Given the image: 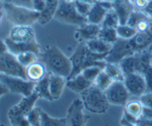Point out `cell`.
<instances>
[{"mask_svg":"<svg viewBox=\"0 0 152 126\" xmlns=\"http://www.w3.org/2000/svg\"><path fill=\"white\" fill-rule=\"evenodd\" d=\"M99 30L100 25L86 22L81 26H78L75 33V38L79 42H87L99 37Z\"/></svg>","mask_w":152,"mask_h":126,"instance_id":"5bb4252c","label":"cell"},{"mask_svg":"<svg viewBox=\"0 0 152 126\" xmlns=\"http://www.w3.org/2000/svg\"><path fill=\"white\" fill-rule=\"evenodd\" d=\"M146 1H147V2H148V3H149V2H150V1H151V0H146Z\"/></svg>","mask_w":152,"mask_h":126,"instance_id":"681fc988","label":"cell"},{"mask_svg":"<svg viewBox=\"0 0 152 126\" xmlns=\"http://www.w3.org/2000/svg\"><path fill=\"white\" fill-rule=\"evenodd\" d=\"M96 1H100V2H116L117 0H96Z\"/></svg>","mask_w":152,"mask_h":126,"instance_id":"ee69618b","label":"cell"},{"mask_svg":"<svg viewBox=\"0 0 152 126\" xmlns=\"http://www.w3.org/2000/svg\"><path fill=\"white\" fill-rule=\"evenodd\" d=\"M113 5H114L113 2H95L94 4H92L86 16L87 22L100 25L107 11L113 9Z\"/></svg>","mask_w":152,"mask_h":126,"instance_id":"4fadbf2b","label":"cell"},{"mask_svg":"<svg viewBox=\"0 0 152 126\" xmlns=\"http://www.w3.org/2000/svg\"><path fill=\"white\" fill-rule=\"evenodd\" d=\"M80 99L82 100L85 110L95 114L105 113L111 105L105 97L104 92L99 90L94 85L80 94Z\"/></svg>","mask_w":152,"mask_h":126,"instance_id":"8992f818","label":"cell"},{"mask_svg":"<svg viewBox=\"0 0 152 126\" xmlns=\"http://www.w3.org/2000/svg\"><path fill=\"white\" fill-rule=\"evenodd\" d=\"M105 97L111 105L125 106L129 101L130 94L124 82H114L104 92Z\"/></svg>","mask_w":152,"mask_h":126,"instance_id":"8fae6325","label":"cell"},{"mask_svg":"<svg viewBox=\"0 0 152 126\" xmlns=\"http://www.w3.org/2000/svg\"><path fill=\"white\" fill-rule=\"evenodd\" d=\"M119 66L125 76L132 73H140V53L124 58L119 63Z\"/></svg>","mask_w":152,"mask_h":126,"instance_id":"2e32d148","label":"cell"},{"mask_svg":"<svg viewBox=\"0 0 152 126\" xmlns=\"http://www.w3.org/2000/svg\"><path fill=\"white\" fill-rule=\"evenodd\" d=\"M16 59L19 62V64L21 66H23L24 68H26L29 66L31 64L37 62L40 59V55H37L36 53L31 52V50H28V52H23L19 53V54L16 55Z\"/></svg>","mask_w":152,"mask_h":126,"instance_id":"4316f807","label":"cell"},{"mask_svg":"<svg viewBox=\"0 0 152 126\" xmlns=\"http://www.w3.org/2000/svg\"><path fill=\"white\" fill-rule=\"evenodd\" d=\"M84 105L80 98H77L70 104L67 111L68 126H85L87 123L89 116L84 113Z\"/></svg>","mask_w":152,"mask_h":126,"instance_id":"30bf717a","label":"cell"},{"mask_svg":"<svg viewBox=\"0 0 152 126\" xmlns=\"http://www.w3.org/2000/svg\"><path fill=\"white\" fill-rule=\"evenodd\" d=\"M0 83L6 87L9 93L20 95L21 97L28 96L34 93L36 87L35 82L29 81L28 79L7 76L3 74H0Z\"/></svg>","mask_w":152,"mask_h":126,"instance_id":"ba28073f","label":"cell"},{"mask_svg":"<svg viewBox=\"0 0 152 126\" xmlns=\"http://www.w3.org/2000/svg\"><path fill=\"white\" fill-rule=\"evenodd\" d=\"M117 30L118 37L122 40H131L137 35V30L133 26H130L129 24H119Z\"/></svg>","mask_w":152,"mask_h":126,"instance_id":"83f0119b","label":"cell"},{"mask_svg":"<svg viewBox=\"0 0 152 126\" xmlns=\"http://www.w3.org/2000/svg\"><path fill=\"white\" fill-rule=\"evenodd\" d=\"M46 6V0H33L31 1V8L37 12L41 13Z\"/></svg>","mask_w":152,"mask_h":126,"instance_id":"74e56055","label":"cell"},{"mask_svg":"<svg viewBox=\"0 0 152 126\" xmlns=\"http://www.w3.org/2000/svg\"><path fill=\"white\" fill-rule=\"evenodd\" d=\"M113 83H114V80L102 70V71L100 72V74L99 75V77L96 78V80H95L94 85L95 87H97L99 90L105 92Z\"/></svg>","mask_w":152,"mask_h":126,"instance_id":"f546056e","label":"cell"},{"mask_svg":"<svg viewBox=\"0 0 152 126\" xmlns=\"http://www.w3.org/2000/svg\"><path fill=\"white\" fill-rule=\"evenodd\" d=\"M73 3H74L75 8H76V10L78 11V13H79L80 15L86 17L90 8H91L92 4L87 3V2H84V1H80V0H74Z\"/></svg>","mask_w":152,"mask_h":126,"instance_id":"d590c367","label":"cell"},{"mask_svg":"<svg viewBox=\"0 0 152 126\" xmlns=\"http://www.w3.org/2000/svg\"><path fill=\"white\" fill-rule=\"evenodd\" d=\"M150 52H151V65H152V50H150Z\"/></svg>","mask_w":152,"mask_h":126,"instance_id":"c3c4849f","label":"cell"},{"mask_svg":"<svg viewBox=\"0 0 152 126\" xmlns=\"http://www.w3.org/2000/svg\"><path fill=\"white\" fill-rule=\"evenodd\" d=\"M124 84L130 96L140 97L147 92L146 80L141 73H132V74L126 75Z\"/></svg>","mask_w":152,"mask_h":126,"instance_id":"7c38bea8","label":"cell"},{"mask_svg":"<svg viewBox=\"0 0 152 126\" xmlns=\"http://www.w3.org/2000/svg\"><path fill=\"white\" fill-rule=\"evenodd\" d=\"M142 109H143V105L140 102V100H131L126 103L124 110L128 112L129 114L135 116L136 118H140L142 114Z\"/></svg>","mask_w":152,"mask_h":126,"instance_id":"4dcf8cb0","label":"cell"},{"mask_svg":"<svg viewBox=\"0 0 152 126\" xmlns=\"http://www.w3.org/2000/svg\"><path fill=\"white\" fill-rule=\"evenodd\" d=\"M146 9H147V10H151V9H152V0L148 3V6H147Z\"/></svg>","mask_w":152,"mask_h":126,"instance_id":"bcb514c9","label":"cell"},{"mask_svg":"<svg viewBox=\"0 0 152 126\" xmlns=\"http://www.w3.org/2000/svg\"><path fill=\"white\" fill-rule=\"evenodd\" d=\"M26 79L29 80V81L35 82V83L42 80L48 74V71L46 69L45 65L41 60H37V62L28 66L26 68Z\"/></svg>","mask_w":152,"mask_h":126,"instance_id":"e0dca14e","label":"cell"},{"mask_svg":"<svg viewBox=\"0 0 152 126\" xmlns=\"http://www.w3.org/2000/svg\"><path fill=\"white\" fill-rule=\"evenodd\" d=\"M99 37L100 40H104L105 42L111 43V45H114V43L117 42L118 38H119L118 37V35H117L116 28L102 27V26H100Z\"/></svg>","mask_w":152,"mask_h":126,"instance_id":"f1b7e54d","label":"cell"},{"mask_svg":"<svg viewBox=\"0 0 152 126\" xmlns=\"http://www.w3.org/2000/svg\"><path fill=\"white\" fill-rule=\"evenodd\" d=\"M7 117L10 122V126H31L26 116L23 114L15 105H13L8 110Z\"/></svg>","mask_w":152,"mask_h":126,"instance_id":"603a6c76","label":"cell"},{"mask_svg":"<svg viewBox=\"0 0 152 126\" xmlns=\"http://www.w3.org/2000/svg\"><path fill=\"white\" fill-rule=\"evenodd\" d=\"M87 45V48H89L90 52L94 53V54H99V55H107L110 53V50H112L113 45L111 43L105 42L104 40H100L99 37L94 38L92 40L85 42Z\"/></svg>","mask_w":152,"mask_h":126,"instance_id":"cb8c5ba5","label":"cell"},{"mask_svg":"<svg viewBox=\"0 0 152 126\" xmlns=\"http://www.w3.org/2000/svg\"><path fill=\"white\" fill-rule=\"evenodd\" d=\"M66 83H67V79L64 77L50 74V92L53 101L58 100L62 96L63 91L66 87Z\"/></svg>","mask_w":152,"mask_h":126,"instance_id":"d6986e66","label":"cell"},{"mask_svg":"<svg viewBox=\"0 0 152 126\" xmlns=\"http://www.w3.org/2000/svg\"><path fill=\"white\" fill-rule=\"evenodd\" d=\"M119 24H120V20H119V17H118L117 13L115 12L114 9H111V10H109L107 13L105 14L100 26H102V27L117 28Z\"/></svg>","mask_w":152,"mask_h":126,"instance_id":"1f68e13d","label":"cell"},{"mask_svg":"<svg viewBox=\"0 0 152 126\" xmlns=\"http://www.w3.org/2000/svg\"><path fill=\"white\" fill-rule=\"evenodd\" d=\"M4 42L7 50L15 55L28 50L41 55V45L37 40L35 30L31 25H12Z\"/></svg>","mask_w":152,"mask_h":126,"instance_id":"7a4b0ae2","label":"cell"},{"mask_svg":"<svg viewBox=\"0 0 152 126\" xmlns=\"http://www.w3.org/2000/svg\"><path fill=\"white\" fill-rule=\"evenodd\" d=\"M31 126H41L42 122V109L39 107H35L31 110L26 115Z\"/></svg>","mask_w":152,"mask_h":126,"instance_id":"836d02e7","label":"cell"},{"mask_svg":"<svg viewBox=\"0 0 152 126\" xmlns=\"http://www.w3.org/2000/svg\"><path fill=\"white\" fill-rule=\"evenodd\" d=\"M91 82H89L83 77L82 74H79L75 77H72L70 79H67V83H66V87L70 89L72 92L76 94H81L85 90H87L90 86H92Z\"/></svg>","mask_w":152,"mask_h":126,"instance_id":"ac0fdd59","label":"cell"},{"mask_svg":"<svg viewBox=\"0 0 152 126\" xmlns=\"http://www.w3.org/2000/svg\"><path fill=\"white\" fill-rule=\"evenodd\" d=\"M152 45V25L148 30L143 32H137L131 40L118 38L113 45L112 50L105 57V60L109 63L119 64L124 58L138 54L148 50Z\"/></svg>","mask_w":152,"mask_h":126,"instance_id":"6da1fadb","label":"cell"},{"mask_svg":"<svg viewBox=\"0 0 152 126\" xmlns=\"http://www.w3.org/2000/svg\"><path fill=\"white\" fill-rule=\"evenodd\" d=\"M39 99L40 98H39L38 94L34 91V93H31V95L23 96V98L20 99V101H19L15 106L23 114L26 116L29 111L33 110V109L36 107V103Z\"/></svg>","mask_w":152,"mask_h":126,"instance_id":"7402d4cb","label":"cell"},{"mask_svg":"<svg viewBox=\"0 0 152 126\" xmlns=\"http://www.w3.org/2000/svg\"><path fill=\"white\" fill-rule=\"evenodd\" d=\"M4 16L13 25H33L38 22L40 13L29 7L18 5L12 2L4 1Z\"/></svg>","mask_w":152,"mask_h":126,"instance_id":"5b68a950","label":"cell"},{"mask_svg":"<svg viewBox=\"0 0 152 126\" xmlns=\"http://www.w3.org/2000/svg\"><path fill=\"white\" fill-rule=\"evenodd\" d=\"M102 70L104 69L100 68V67L91 66V67H88V68H86V69L83 70V71L81 72V74L83 75V77H84L85 79L88 80V81L91 82V83L94 84Z\"/></svg>","mask_w":152,"mask_h":126,"instance_id":"d6a6232c","label":"cell"},{"mask_svg":"<svg viewBox=\"0 0 152 126\" xmlns=\"http://www.w3.org/2000/svg\"><path fill=\"white\" fill-rule=\"evenodd\" d=\"M54 18L64 24L76 26H81L87 22L86 17L80 15L76 10L73 1H67V0H60Z\"/></svg>","mask_w":152,"mask_h":126,"instance_id":"52a82bcc","label":"cell"},{"mask_svg":"<svg viewBox=\"0 0 152 126\" xmlns=\"http://www.w3.org/2000/svg\"><path fill=\"white\" fill-rule=\"evenodd\" d=\"M3 5H4V1H2V0H0V11L3 10Z\"/></svg>","mask_w":152,"mask_h":126,"instance_id":"7dc6e473","label":"cell"},{"mask_svg":"<svg viewBox=\"0 0 152 126\" xmlns=\"http://www.w3.org/2000/svg\"><path fill=\"white\" fill-rule=\"evenodd\" d=\"M129 1H131V2H132V3H133V1H134V0H129Z\"/></svg>","mask_w":152,"mask_h":126,"instance_id":"f907efd6","label":"cell"},{"mask_svg":"<svg viewBox=\"0 0 152 126\" xmlns=\"http://www.w3.org/2000/svg\"><path fill=\"white\" fill-rule=\"evenodd\" d=\"M148 16H149L148 13H144V12H142V11L133 10L132 13L130 14L129 19H128V21H127V24H129L130 26H133V27H136L138 22H140L142 19L148 17Z\"/></svg>","mask_w":152,"mask_h":126,"instance_id":"e575fe53","label":"cell"},{"mask_svg":"<svg viewBox=\"0 0 152 126\" xmlns=\"http://www.w3.org/2000/svg\"><path fill=\"white\" fill-rule=\"evenodd\" d=\"M3 17H4V12H3V10H2V11H0V23H1Z\"/></svg>","mask_w":152,"mask_h":126,"instance_id":"f6af8a7d","label":"cell"},{"mask_svg":"<svg viewBox=\"0 0 152 126\" xmlns=\"http://www.w3.org/2000/svg\"><path fill=\"white\" fill-rule=\"evenodd\" d=\"M7 1L12 2V3H14V4H18V5L31 8V1H33V0H7Z\"/></svg>","mask_w":152,"mask_h":126,"instance_id":"ab89813d","label":"cell"},{"mask_svg":"<svg viewBox=\"0 0 152 126\" xmlns=\"http://www.w3.org/2000/svg\"><path fill=\"white\" fill-rule=\"evenodd\" d=\"M149 50H152V45H151V47H150V48H149Z\"/></svg>","mask_w":152,"mask_h":126,"instance_id":"816d5d0a","label":"cell"},{"mask_svg":"<svg viewBox=\"0 0 152 126\" xmlns=\"http://www.w3.org/2000/svg\"><path fill=\"white\" fill-rule=\"evenodd\" d=\"M120 123H121L122 126H138L137 124H135V123H132V122H130V121L126 120L124 117L121 118V121H120Z\"/></svg>","mask_w":152,"mask_h":126,"instance_id":"b9f144b4","label":"cell"},{"mask_svg":"<svg viewBox=\"0 0 152 126\" xmlns=\"http://www.w3.org/2000/svg\"><path fill=\"white\" fill-rule=\"evenodd\" d=\"M105 57L107 55L94 54L90 52L85 42H79L73 54L69 57L71 64H72V72L68 79L81 74L83 70L88 67L97 66L104 69L107 64Z\"/></svg>","mask_w":152,"mask_h":126,"instance_id":"277c9868","label":"cell"},{"mask_svg":"<svg viewBox=\"0 0 152 126\" xmlns=\"http://www.w3.org/2000/svg\"><path fill=\"white\" fill-rule=\"evenodd\" d=\"M41 126H68L67 119L65 118L52 117L42 110V122Z\"/></svg>","mask_w":152,"mask_h":126,"instance_id":"484cf974","label":"cell"},{"mask_svg":"<svg viewBox=\"0 0 152 126\" xmlns=\"http://www.w3.org/2000/svg\"><path fill=\"white\" fill-rule=\"evenodd\" d=\"M133 5L139 9H144V8H147L148 2H147L146 0H134Z\"/></svg>","mask_w":152,"mask_h":126,"instance_id":"60d3db41","label":"cell"},{"mask_svg":"<svg viewBox=\"0 0 152 126\" xmlns=\"http://www.w3.org/2000/svg\"><path fill=\"white\" fill-rule=\"evenodd\" d=\"M104 71L114 80V82H124L125 75L122 69L120 68L119 64L116 63H109L107 62L104 68Z\"/></svg>","mask_w":152,"mask_h":126,"instance_id":"d4e9b609","label":"cell"},{"mask_svg":"<svg viewBox=\"0 0 152 126\" xmlns=\"http://www.w3.org/2000/svg\"><path fill=\"white\" fill-rule=\"evenodd\" d=\"M59 3H60V0H46V6L44 10L40 13L38 23H40L41 25H45L48 22H50L55 17Z\"/></svg>","mask_w":152,"mask_h":126,"instance_id":"ffe728a7","label":"cell"},{"mask_svg":"<svg viewBox=\"0 0 152 126\" xmlns=\"http://www.w3.org/2000/svg\"><path fill=\"white\" fill-rule=\"evenodd\" d=\"M41 62L45 65L48 73L68 79L72 72L70 58L67 57L58 47L47 45L40 55Z\"/></svg>","mask_w":152,"mask_h":126,"instance_id":"3957f363","label":"cell"},{"mask_svg":"<svg viewBox=\"0 0 152 126\" xmlns=\"http://www.w3.org/2000/svg\"><path fill=\"white\" fill-rule=\"evenodd\" d=\"M0 126H5V125H3V124H1V125H0Z\"/></svg>","mask_w":152,"mask_h":126,"instance_id":"f5cc1de1","label":"cell"},{"mask_svg":"<svg viewBox=\"0 0 152 126\" xmlns=\"http://www.w3.org/2000/svg\"><path fill=\"white\" fill-rule=\"evenodd\" d=\"M9 93V91L7 90V88L5 86H4L3 84H1L0 83V98H1L2 96H4V95H6V94H8Z\"/></svg>","mask_w":152,"mask_h":126,"instance_id":"7bdbcfd3","label":"cell"},{"mask_svg":"<svg viewBox=\"0 0 152 126\" xmlns=\"http://www.w3.org/2000/svg\"><path fill=\"white\" fill-rule=\"evenodd\" d=\"M0 74L26 79V68L19 64L16 55L8 50L0 57Z\"/></svg>","mask_w":152,"mask_h":126,"instance_id":"9c48e42d","label":"cell"},{"mask_svg":"<svg viewBox=\"0 0 152 126\" xmlns=\"http://www.w3.org/2000/svg\"><path fill=\"white\" fill-rule=\"evenodd\" d=\"M141 118H144V119H147V120H152V108L144 107L143 106Z\"/></svg>","mask_w":152,"mask_h":126,"instance_id":"f35d334b","label":"cell"},{"mask_svg":"<svg viewBox=\"0 0 152 126\" xmlns=\"http://www.w3.org/2000/svg\"><path fill=\"white\" fill-rule=\"evenodd\" d=\"M139 98H140L139 100H140V102L144 107L152 108V92H146Z\"/></svg>","mask_w":152,"mask_h":126,"instance_id":"8d00e7d4","label":"cell"},{"mask_svg":"<svg viewBox=\"0 0 152 126\" xmlns=\"http://www.w3.org/2000/svg\"><path fill=\"white\" fill-rule=\"evenodd\" d=\"M35 92L38 94L39 98L47 101H53L50 92V74L49 73L43 79L36 83Z\"/></svg>","mask_w":152,"mask_h":126,"instance_id":"44dd1931","label":"cell"},{"mask_svg":"<svg viewBox=\"0 0 152 126\" xmlns=\"http://www.w3.org/2000/svg\"><path fill=\"white\" fill-rule=\"evenodd\" d=\"M133 7V3L129 0H117L116 2H114L113 9L119 17L120 24H127L130 14L134 10Z\"/></svg>","mask_w":152,"mask_h":126,"instance_id":"9a60e30c","label":"cell"}]
</instances>
